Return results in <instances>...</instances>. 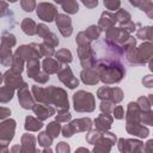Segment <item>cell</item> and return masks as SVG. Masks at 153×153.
Segmentation results:
<instances>
[{
    "label": "cell",
    "mask_w": 153,
    "mask_h": 153,
    "mask_svg": "<svg viewBox=\"0 0 153 153\" xmlns=\"http://www.w3.org/2000/svg\"><path fill=\"white\" fill-rule=\"evenodd\" d=\"M93 103V97L88 92L80 91L74 94V109L76 111H91L87 103Z\"/></svg>",
    "instance_id": "1"
},
{
    "label": "cell",
    "mask_w": 153,
    "mask_h": 153,
    "mask_svg": "<svg viewBox=\"0 0 153 153\" xmlns=\"http://www.w3.org/2000/svg\"><path fill=\"white\" fill-rule=\"evenodd\" d=\"M37 16L45 22H51L57 14H56V7L53 4L41 2L37 6Z\"/></svg>",
    "instance_id": "2"
},
{
    "label": "cell",
    "mask_w": 153,
    "mask_h": 153,
    "mask_svg": "<svg viewBox=\"0 0 153 153\" xmlns=\"http://www.w3.org/2000/svg\"><path fill=\"white\" fill-rule=\"evenodd\" d=\"M13 130H14V121H6L0 126V141L1 142H8L13 137Z\"/></svg>",
    "instance_id": "3"
},
{
    "label": "cell",
    "mask_w": 153,
    "mask_h": 153,
    "mask_svg": "<svg viewBox=\"0 0 153 153\" xmlns=\"http://www.w3.org/2000/svg\"><path fill=\"white\" fill-rule=\"evenodd\" d=\"M56 25L59 26V30L63 36H69L72 33V26H71V19L69 17L65 14H57L56 16Z\"/></svg>",
    "instance_id": "4"
},
{
    "label": "cell",
    "mask_w": 153,
    "mask_h": 153,
    "mask_svg": "<svg viewBox=\"0 0 153 153\" xmlns=\"http://www.w3.org/2000/svg\"><path fill=\"white\" fill-rule=\"evenodd\" d=\"M115 23H116V18H115V16L111 14V13H109V12H104V13L102 14V17H100L99 26H100L103 30H105V29L112 26Z\"/></svg>",
    "instance_id": "5"
},
{
    "label": "cell",
    "mask_w": 153,
    "mask_h": 153,
    "mask_svg": "<svg viewBox=\"0 0 153 153\" xmlns=\"http://www.w3.org/2000/svg\"><path fill=\"white\" fill-rule=\"evenodd\" d=\"M37 32H38V33H39L44 39H47V41H48V38H49V41H53V44H54V45L59 44V41L56 39L55 35H54V33H51V32L48 30V27H47L45 25H43V24L38 25V26H37Z\"/></svg>",
    "instance_id": "6"
},
{
    "label": "cell",
    "mask_w": 153,
    "mask_h": 153,
    "mask_svg": "<svg viewBox=\"0 0 153 153\" xmlns=\"http://www.w3.org/2000/svg\"><path fill=\"white\" fill-rule=\"evenodd\" d=\"M22 29H23V31L25 32V33H27V35H33V33H36L37 32V26H36V24L33 23V20L32 19H29V18H25L24 20H23V23H22Z\"/></svg>",
    "instance_id": "7"
},
{
    "label": "cell",
    "mask_w": 153,
    "mask_h": 153,
    "mask_svg": "<svg viewBox=\"0 0 153 153\" xmlns=\"http://www.w3.org/2000/svg\"><path fill=\"white\" fill-rule=\"evenodd\" d=\"M33 110L37 114V116L41 117V120H44V118H47V117H49L54 114L53 108H48V106H44V105H38V106L33 108Z\"/></svg>",
    "instance_id": "8"
},
{
    "label": "cell",
    "mask_w": 153,
    "mask_h": 153,
    "mask_svg": "<svg viewBox=\"0 0 153 153\" xmlns=\"http://www.w3.org/2000/svg\"><path fill=\"white\" fill-rule=\"evenodd\" d=\"M111 118L108 116V115H100L97 120H96V126L99 128V129H103V130H106L110 128L111 126Z\"/></svg>",
    "instance_id": "9"
},
{
    "label": "cell",
    "mask_w": 153,
    "mask_h": 153,
    "mask_svg": "<svg viewBox=\"0 0 153 153\" xmlns=\"http://www.w3.org/2000/svg\"><path fill=\"white\" fill-rule=\"evenodd\" d=\"M42 126L43 124L39 121H36L32 117H26V124H25L26 130H38L42 128Z\"/></svg>",
    "instance_id": "10"
},
{
    "label": "cell",
    "mask_w": 153,
    "mask_h": 153,
    "mask_svg": "<svg viewBox=\"0 0 153 153\" xmlns=\"http://www.w3.org/2000/svg\"><path fill=\"white\" fill-rule=\"evenodd\" d=\"M61 6H62V8H63L66 12H68V13H75V12H78V8H79L76 1H67V2H62Z\"/></svg>",
    "instance_id": "11"
},
{
    "label": "cell",
    "mask_w": 153,
    "mask_h": 153,
    "mask_svg": "<svg viewBox=\"0 0 153 153\" xmlns=\"http://www.w3.org/2000/svg\"><path fill=\"white\" fill-rule=\"evenodd\" d=\"M108 142V140H105V139H103V140H100L98 143H97V146L94 147V153H109V149H110V143H108L106 146H105V143Z\"/></svg>",
    "instance_id": "12"
},
{
    "label": "cell",
    "mask_w": 153,
    "mask_h": 153,
    "mask_svg": "<svg viewBox=\"0 0 153 153\" xmlns=\"http://www.w3.org/2000/svg\"><path fill=\"white\" fill-rule=\"evenodd\" d=\"M43 66H44V69L47 71V72H49V73H55L57 69H59V63H56V62H54L53 60H50V59H47V60H44V62H43Z\"/></svg>",
    "instance_id": "13"
},
{
    "label": "cell",
    "mask_w": 153,
    "mask_h": 153,
    "mask_svg": "<svg viewBox=\"0 0 153 153\" xmlns=\"http://www.w3.org/2000/svg\"><path fill=\"white\" fill-rule=\"evenodd\" d=\"M60 129H61V127H60L59 123L51 122V123H49V126H48V128H47V134H50L51 137H55V136L59 135Z\"/></svg>",
    "instance_id": "14"
},
{
    "label": "cell",
    "mask_w": 153,
    "mask_h": 153,
    "mask_svg": "<svg viewBox=\"0 0 153 153\" xmlns=\"http://www.w3.org/2000/svg\"><path fill=\"white\" fill-rule=\"evenodd\" d=\"M8 74L11 75L10 72H8ZM6 82H7V85H10V86H12V87H18L19 84L22 82V78H20V75H19V76L16 75V78H13L12 75L8 76V75L6 74ZM10 86H8V87H10Z\"/></svg>",
    "instance_id": "15"
},
{
    "label": "cell",
    "mask_w": 153,
    "mask_h": 153,
    "mask_svg": "<svg viewBox=\"0 0 153 153\" xmlns=\"http://www.w3.org/2000/svg\"><path fill=\"white\" fill-rule=\"evenodd\" d=\"M56 57H57L59 60L63 61V62H69V61H72V55H71V53H69L68 50H66V49L60 50V51L56 54Z\"/></svg>",
    "instance_id": "16"
},
{
    "label": "cell",
    "mask_w": 153,
    "mask_h": 153,
    "mask_svg": "<svg viewBox=\"0 0 153 153\" xmlns=\"http://www.w3.org/2000/svg\"><path fill=\"white\" fill-rule=\"evenodd\" d=\"M38 142H39L41 146L48 147V146H50V143H51V137H49L47 133H41L39 136H38Z\"/></svg>",
    "instance_id": "17"
},
{
    "label": "cell",
    "mask_w": 153,
    "mask_h": 153,
    "mask_svg": "<svg viewBox=\"0 0 153 153\" xmlns=\"http://www.w3.org/2000/svg\"><path fill=\"white\" fill-rule=\"evenodd\" d=\"M96 29H97L96 26H90L84 35L87 36L90 39H94V38H97L99 36V30H96Z\"/></svg>",
    "instance_id": "18"
},
{
    "label": "cell",
    "mask_w": 153,
    "mask_h": 153,
    "mask_svg": "<svg viewBox=\"0 0 153 153\" xmlns=\"http://www.w3.org/2000/svg\"><path fill=\"white\" fill-rule=\"evenodd\" d=\"M22 4V7L24 8V11H26V12H31L32 10H33V7L36 6V2H33V1H22L20 2Z\"/></svg>",
    "instance_id": "19"
},
{
    "label": "cell",
    "mask_w": 153,
    "mask_h": 153,
    "mask_svg": "<svg viewBox=\"0 0 153 153\" xmlns=\"http://www.w3.org/2000/svg\"><path fill=\"white\" fill-rule=\"evenodd\" d=\"M57 153H69V146L66 142H60L56 147Z\"/></svg>",
    "instance_id": "20"
},
{
    "label": "cell",
    "mask_w": 153,
    "mask_h": 153,
    "mask_svg": "<svg viewBox=\"0 0 153 153\" xmlns=\"http://www.w3.org/2000/svg\"><path fill=\"white\" fill-rule=\"evenodd\" d=\"M104 5L108 7V10H116L117 7H120L121 2L120 1H104Z\"/></svg>",
    "instance_id": "21"
},
{
    "label": "cell",
    "mask_w": 153,
    "mask_h": 153,
    "mask_svg": "<svg viewBox=\"0 0 153 153\" xmlns=\"http://www.w3.org/2000/svg\"><path fill=\"white\" fill-rule=\"evenodd\" d=\"M141 36H143V37L146 36L147 39H151V27L148 26V27H145L141 31H139L137 32V37H141Z\"/></svg>",
    "instance_id": "22"
},
{
    "label": "cell",
    "mask_w": 153,
    "mask_h": 153,
    "mask_svg": "<svg viewBox=\"0 0 153 153\" xmlns=\"http://www.w3.org/2000/svg\"><path fill=\"white\" fill-rule=\"evenodd\" d=\"M123 109H122V106H117V108H115L114 109V116L116 117V118H122L123 117Z\"/></svg>",
    "instance_id": "23"
},
{
    "label": "cell",
    "mask_w": 153,
    "mask_h": 153,
    "mask_svg": "<svg viewBox=\"0 0 153 153\" xmlns=\"http://www.w3.org/2000/svg\"><path fill=\"white\" fill-rule=\"evenodd\" d=\"M6 10H7V4L4 1H0V17H2L5 14Z\"/></svg>",
    "instance_id": "24"
},
{
    "label": "cell",
    "mask_w": 153,
    "mask_h": 153,
    "mask_svg": "<svg viewBox=\"0 0 153 153\" xmlns=\"http://www.w3.org/2000/svg\"><path fill=\"white\" fill-rule=\"evenodd\" d=\"M63 116H60V115H57V117H56V120H60V121H67V120H69L71 118V114H68V112H66V114H62Z\"/></svg>",
    "instance_id": "25"
},
{
    "label": "cell",
    "mask_w": 153,
    "mask_h": 153,
    "mask_svg": "<svg viewBox=\"0 0 153 153\" xmlns=\"http://www.w3.org/2000/svg\"><path fill=\"white\" fill-rule=\"evenodd\" d=\"M10 114H11L10 110L4 109V108H0V118H4V117H6V116H8Z\"/></svg>",
    "instance_id": "26"
},
{
    "label": "cell",
    "mask_w": 153,
    "mask_h": 153,
    "mask_svg": "<svg viewBox=\"0 0 153 153\" xmlns=\"http://www.w3.org/2000/svg\"><path fill=\"white\" fill-rule=\"evenodd\" d=\"M82 4H84L85 6H87V7L92 8V7H96V6L98 5V1H97V0H96V1H93V2H88V1H82Z\"/></svg>",
    "instance_id": "27"
},
{
    "label": "cell",
    "mask_w": 153,
    "mask_h": 153,
    "mask_svg": "<svg viewBox=\"0 0 153 153\" xmlns=\"http://www.w3.org/2000/svg\"><path fill=\"white\" fill-rule=\"evenodd\" d=\"M142 82L146 84L147 87H152V85H151V75H147V80H142Z\"/></svg>",
    "instance_id": "28"
},
{
    "label": "cell",
    "mask_w": 153,
    "mask_h": 153,
    "mask_svg": "<svg viewBox=\"0 0 153 153\" xmlns=\"http://www.w3.org/2000/svg\"><path fill=\"white\" fill-rule=\"evenodd\" d=\"M75 153H90L87 149H85V148H79L78 151H75Z\"/></svg>",
    "instance_id": "29"
},
{
    "label": "cell",
    "mask_w": 153,
    "mask_h": 153,
    "mask_svg": "<svg viewBox=\"0 0 153 153\" xmlns=\"http://www.w3.org/2000/svg\"><path fill=\"white\" fill-rule=\"evenodd\" d=\"M0 153H7L6 146H0Z\"/></svg>",
    "instance_id": "30"
},
{
    "label": "cell",
    "mask_w": 153,
    "mask_h": 153,
    "mask_svg": "<svg viewBox=\"0 0 153 153\" xmlns=\"http://www.w3.org/2000/svg\"><path fill=\"white\" fill-rule=\"evenodd\" d=\"M0 82H1V74H0Z\"/></svg>",
    "instance_id": "31"
}]
</instances>
